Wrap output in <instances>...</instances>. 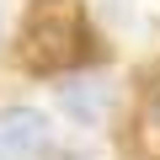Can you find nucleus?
<instances>
[{"instance_id":"nucleus-3","label":"nucleus","mask_w":160,"mask_h":160,"mask_svg":"<svg viewBox=\"0 0 160 160\" xmlns=\"http://www.w3.org/2000/svg\"><path fill=\"white\" fill-rule=\"evenodd\" d=\"M128 139L139 160H160V75H144L133 96V118H128Z\"/></svg>"},{"instance_id":"nucleus-2","label":"nucleus","mask_w":160,"mask_h":160,"mask_svg":"<svg viewBox=\"0 0 160 160\" xmlns=\"http://www.w3.org/2000/svg\"><path fill=\"white\" fill-rule=\"evenodd\" d=\"M48 144V118L38 107H6L0 112V160H32Z\"/></svg>"},{"instance_id":"nucleus-1","label":"nucleus","mask_w":160,"mask_h":160,"mask_svg":"<svg viewBox=\"0 0 160 160\" xmlns=\"http://www.w3.org/2000/svg\"><path fill=\"white\" fill-rule=\"evenodd\" d=\"M96 59V32L80 0H32L22 16V64L32 75H64Z\"/></svg>"},{"instance_id":"nucleus-4","label":"nucleus","mask_w":160,"mask_h":160,"mask_svg":"<svg viewBox=\"0 0 160 160\" xmlns=\"http://www.w3.org/2000/svg\"><path fill=\"white\" fill-rule=\"evenodd\" d=\"M102 107H107V86L102 80H69L64 86V112L75 123H102Z\"/></svg>"}]
</instances>
